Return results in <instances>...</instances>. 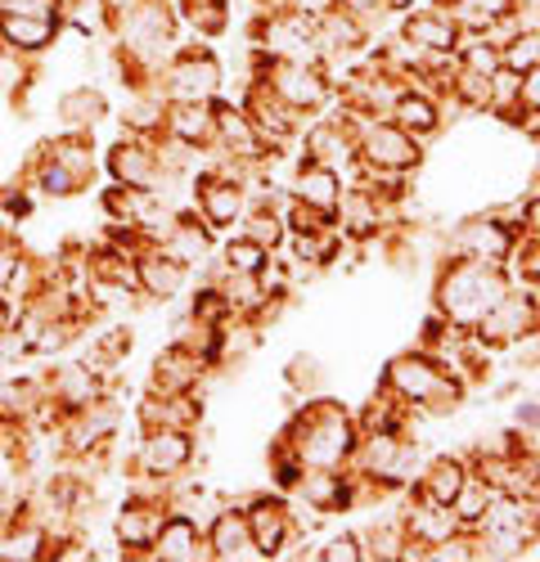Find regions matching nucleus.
<instances>
[{
  "label": "nucleus",
  "instance_id": "24",
  "mask_svg": "<svg viewBox=\"0 0 540 562\" xmlns=\"http://www.w3.org/2000/svg\"><path fill=\"white\" fill-rule=\"evenodd\" d=\"M55 113H59L64 131H95V122L109 113V100H104V90H95V86H72V90L59 95Z\"/></svg>",
  "mask_w": 540,
  "mask_h": 562
},
{
  "label": "nucleus",
  "instance_id": "3",
  "mask_svg": "<svg viewBox=\"0 0 540 562\" xmlns=\"http://www.w3.org/2000/svg\"><path fill=\"white\" fill-rule=\"evenodd\" d=\"M491 351H500V347H522L540 334V293L531 289H509L500 302H495L482 319H477V329H473Z\"/></svg>",
  "mask_w": 540,
  "mask_h": 562
},
{
  "label": "nucleus",
  "instance_id": "23",
  "mask_svg": "<svg viewBox=\"0 0 540 562\" xmlns=\"http://www.w3.org/2000/svg\"><path fill=\"white\" fill-rule=\"evenodd\" d=\"M396 126H405L415 139H432L437 131H441V109H437V100L428 95L424 86H405L401 95H396V104H392V113H387Z\"/></svg>",
  "mask_w": 540,
  "mask_h": 562
},
{
  "label": "nucleus",
  "instance_id": "28",
  "mask_svg": "<svg viewBox=\"0 0 540 562\" xmlns=\"http://www.w3.org/2000/svg\"><path fill=\"white\" fill-rule=\"evenodd\" d=\"M505 64V55H500V45H491L486 36H473L469 45H460V68H469V72H482V77H491L495 68Z\"/></svg>",
  "mask_w": 540,
  "mask_h": 562
},
{
  "label": "nucleus",
  "instance_id": "32",
  "mask_svg": "<svg viewBox=\"0 0 540 562\" xmlns=\"http://www.w3.org/2000/svg\"><path fill=\"white\" fill-rule=\"evenodd\" d=\"M338 10H347L356 23H365L370 32L392 14V10H387V0H338Z\"/></svg>",
  "mask_w": 540,
  "mask_h": 562
},
{
  "label": "nucleus",
  "instance_id": "20",
  "mask_svg": "<svg viewBox=\"0 0 540 562\" xmlns=\"http://www.w3.org/2000/svg\"><path fill=\"white\" fill-rule=\"evenodd\" d=\"M473 477V468H469V454H437L424 463V473L410 491L437 499V504H455V495L464 491V482Z\"/></svg>",
  "mask_w": 540,
  "mask_h": 562
},
{
  "label": "nucleus",
  "instance_id": "30",
  "mask_svg": "<svg viewBox=\"0 0 540 562\" xmlns=\"http://www.w3.org/2000/svg\"><path fill=\"white\" fill-rule=\"evenodd\" d=\"M315 558L320 562H365V549H360L356 531H342V536H334V540H325L320 549H315Z\"/></svg>",
  "mask_w": 540,
  "mask_h": 562
},
{
  "label": "nucleus",
  "instance_id": "21",
  "mask_svg": "<svg viewBox=\"0 0 540 562\" xmlns=\"http://www.w3.org/2000/svg\"><path fill=\"white\" fill-rule=\"evenodd\" d=\"M162 135L185 139V145H194V149H212V139H216V117H212V104H194V100H167V122H162Z\"/></svg>",
  "mask_w": 540,
  "mask_h": 562
},
{
  "label": "nucleus",
  "instance_id": "11",
  "mask_svg": "<svg viewBox=\"0 0 540 562\" xmlns=\"http://www.w3.org/2000/svg\"><path fill=\"white\" fill-rule=\"evenodd\" d=\"M396 36L405 45H415V50H424V55H460V45H464L469 32L450 19L446 5H437V10H410L401 19Z\"/></svg>",
  "mask_w": 540,
  "mask_h": 562
},
{
  "label": "nucleus",
  "instance_id": "14",
  "mask_svg": "<svg viewBox=\"0 0 540 562\" xmlns=\"http://www.w3.org/2000/svg\"><path fill=\"white\" fill-rule=\"evenodd\" d=\"M203 373H207V360L190 347V342H171L167 351H158L154 360V373H149V392L158 396H176V392H199L203 383Z\"/></svg>",
  "mask_w": 540,
  "mask_h": 562
},
{
  "label": "nucleus",
  "instance_id": "34",
  "mask_svg": "<svg viewBox=\"0 0 540 562\" xmlns=\"http://www.w3.org/2000/svg\"><path fill=\"white\" fill-rule=\"evenodd\" d=\"M289 10H297V14H306V19L320 23L325 14H334V10H338V0H289Z\"/></svg>",
  "mask_w": 540,
  "mask_h": 562
},
{
  "label": "nucleus",
  "instance_id": "1",
  "mask_svg": "<svg viewBox=\"0 0 540 562\" xmlns=\"http://www.w3.org/2000/svg\"><path fill=\"white\" fill-rule=\"evenodd\" d=\"M280 446H289L306 468H347L360 446L356 414H347L329 396H306L280 432Z\"/></svg>",
  "mask_w": 540,
  "mask_h": 562
},
{
  "label": "nucleus",
  "instance_id": "27",
  "mask_svg": "<svg viewBox=\"0 0 540 562\" xmlns=\"http://www.w3.org/2000/svg\"><path fill=\"white\" fill-rule=\"evenodd\" d=\"M491 486L482 482V477H469L464 482V491L455 495V504H450V508H455L460 513V522H464V531H477L482 527V518H486V508H491Z\"/></svg>",
  "mask_w": 540,
  "mask_h": 562
},
{
  "label": "nucleus",
  "instance_id": "10",
  "mask_svg": "<svg viewBox=\"0 0 540 562\" xmlns=\"http://www.w3.org/2000/svg\"><path fill=\"white\" fill-rule=\"evenodd\" d=\"M41 387H45V396L55 401V409L64 418H72V414H81V409H90L95 401L109 396V383H104V369L100 364H64Z\"/></svg>",
  "mask_w": 540,
  "mask_h": 562
},
{
  "label": "nucleus",
  "instance_id": "17",
  "mask_svg": "<svg viewBox=\"0 0 540 562\" xmlns=\"http://www.w3.org/2000/svg\"><path fill=\"white\" fill-rule=\"evenodd\" d=\"M135 284H140V293L154 297V302H171V297L185 293L190 266H180L176 257H167V252L154 244V248H145L140 257H135Z\"/></svg>",
  "mask_w": 540,
  "mask_h": 562
},
{
  "label": "nucleus",
  "instance_id": "35",
  "mask_svg": "<svg viewBox=\"0 0 540 562\" xmlns=\"http://www.w3.org/2000/svg\"><path fill=\"white\" fill-rule=\"evenodd\" d=\"M100 5H104V19H109V23H117L126 10L140 5V0H100Z\"/></svg>",
  "mask_w": 540,
  "mask_h": 562
},
{
  "label": "nucleus",
  "instance_id": "9",
  "mask_svg": "<svg viewBox=\"0 0 540 562\" xmlns=\"http://www.w3.org/2000/svg\"><path fill=\"white\" fill-rule=\"evenodd\" d=\"M244 113L252 117V126L261 131V139H266L270 149H280V145H289L293 135H302V117H306V113H297L293 104H284L266 81H248V90H244Z\"/></svg>",
  "mask_w": 540,
  "mask_h": 562
},
{
  "label": "nucleus",
  "instance_id": "8",
  "mask_svg": "<svg viewBox=\"0 0 540 562\" xmlns=\"http://www.w3.org/2000/svg\"><path fill=\"white\" fill-rule=\"evenodd\" d=\"M194 212L212 225V229H235L248 216V184L221 176V171H203L194 184Z\"/></svg>",
  "mask_w": 540,
  "mask_h": 562
},
{
  "label": "nucleus",
  "instance_id": "4",
  "mask_svg": "<svg viewBox=\"0 0 540 562\" xmlns=\"http://www.w3.org/2000/svg\"><path fill=\"white\" fill-rule=\"evenodd\" d=\"M522 229L527 225H518L500 212L473 216L450 234V257H469V261H482V266H509V252L522 239Z\"/></svg>",
  "mask_w": 540,
  "mask_h": 562
},
{
  "label": "nucleus",
  "instance_id": "22",
  "mask_svg": "<svg viewBox=\"0 0 540 562\" xmlns=\"http://www.w3.org/2000/svg\"><path fill=\"white\" fill-rule=\"evenodd\" d=\"M342 190H347V184H342V171L320 167V162H306V158H302L297 180H293V199H302V203H311V207H320V212L338 216Z\"/></svg>",
  "mask_w": 540,
  "mask_h": 562
},
{
  "label": "nucleus",
  "instance_id": "26",
  "mask_svg": "<svg viewBox=\"0 0 540 562\" xmlns=\"http://www.w3.org/2000/svg\"><path fill=\"white\" fill-rule=\"evenodd\" d=\"M270 248H261L257 239H248V234L239 229V234H230V239L221 244V266L216 270H230V274H261L266 266H270Z\"/></svg>",
  "mask_w": 540,
  "mask_h": 562
},
{
  "label": "nucleus",
  "instance_id": "19",
  "mask_svg": "<svg viewBox=\"0 0 540 562\" xmlns=\"http://www.w3.org/2000/svg\"><path fill=\"white\" fill-rule=\"evenodd\" d=\"M365 45H370V27L356 23L347 10H334L315 23V55H320V64L356 55V50H365Z\"/></svg>",
  "mask_w": 540,
  "mask_h": 562
},
{
  "label": "nucleus",
  "instance_id": "2",
  "mask_svg": "<svg viewBox=\"0 0 540 562\" xmlns=\"http://www.w3.org/2000/svg\"><path fill=\"white\" fill-rule=\"evenodd\" d=\"M514 289L505 266H482L469 257H446L432 284V311L446 315L455 329H477V319Z\"/></svg>",
  "mask_w": 540,
  "mask_h": 562
},
{
  "label": "nucleus",
  "instance_id": "12",
  "mask_svg": "<svg viewBox=\"0 0 540 562\" xmlns=\"http://www.w3.org/2000/svg\"><path fill=\"white\" fill-rule=\"evenodd\" d=\"M244 518L252 527V540H257L261 558H280V549L297 536V518H293L284 495H252L244 504Z\"/></svg>",
  "mask_w": 540,
  "mask_h": 562
},
{
  "label": "nucleus",
  "instance_id": "25",
  "mask_svg": "<svg viewBox=\"0 0 540 562\" xmlns=\"http://www.w3.org/2000/svg\"><path fill=\"white\" fill-rule=\"evenodd\" d=\"M32 190H36L41 199H72V194L86 190V180L72 176L50 149H41V154L32 158Z\"/></svg>",
  "mask_w": 540,
  "mask_h": 562
},
{
  "label": "nucleus",
  "instance_id": "15",
  "mask_svg": "<svg viewBox=\"0 0 540 562\" xmlns=\"http://www.w3.org/2000/svg\"><path fill=\"white\" fill-rule=\"evenodd\" d=\"M154 558L158 562H203L207 558V531L199 527L190 508H167L158 540H154Z\"/></svg>",
  "mask_w": 540,
  "mask_h": 562
},
{
  "label": "nucleus",
  "instance_id": "16",
  "mask_svg": "<svg viewBox=\"0 0 540 562\" xmlns=\"http://www.w3.org/2000/svg\"><path fill=\"white\" fill-rule=\"evenodd\" d=\"M212 225L199 216V212H176L171 216V225L162 229V239H158V248L167 252V257H176L180 266H207V257H212Z\"/></svg>",
  "mask_w": 540,
  "mask_h": 562
},
{
  "label": "nucleus",
  "instance_id": "33",
  "mask_svg": "<svg viewBox=\"0 0 540 562\" xmlns=\"http://www.w3.org/2000/svg\"><path fill=\"white\" fill-rule=\"evenodd\" d=\"M522 113L527 117H540V64L522 72Z\"/></svg>",
  "mask_w": 540,
  "mask_h": 562
},
{
  "label": "nucleus",
  "instance_id": "29",
  "mask_svg": "<svg viewBox=\"0 0 540 562\" xmlns=\"http://www.w3.org/2000/svg\"><path fill=\"white\" fill-rule=\"evenodd\" d=\"M284 383L297 396H315V392H320V360H315V356H293L289 369H284Z\"/></svg>",
  "mask_w": 540,
  "mask_h": 562
},
{
  "label": "nucleus",
  "instance_id": "6",
  "mask_svg": "<svg viewBox=\"0 0 540 562\" xmlns=\"http://www.w3.org/2000/svg\"><path fill=\"white\" fill-rule=\"evenodd\" d=\"M109 176L113 184H126L135 194H167V171L158 158V139L145 135H122L117 145L109 149Z\"/></svg>",
  "mask_w": 540,
  "mask_h": 562
},
{
  "label": "nucleus",
  "instance_id": "36",
  "mask_svg": "<svg viewBox=\"0 0 540 562\" xmlns=\"http://www.w3.org/2000/svg\"><path fill=\"white\" fill-rule=\"evenodd\" d=\"M10 334H14V302H5V293H0V342Z\"/></svg>",
  "mask_w": 540,
  "mask_h": 562
},
{
  "label": "nucleus",
  "instance_id": "31",
  "mask_svg": "<svg viewBox=\"0 0 540 562\" xmlns=\"http://www.w3.org/2000/svg\"><path fill=\"white\" fill-rule=\"evenodd\" d=\"M0 14H32V19H64V0H0Z\"/></svg>",
  "mask_w": 540,
  "mask_h": 562
},
{
  "label": "nucleus",
  "instance_id": "5",
  "mask_svg": "<svg viewBox=\"0 0 540 562\" xmlns=\"http://www.w3.org/2000/svg\"><path fill=\"white\" fill-rule=\"evenodd\" d=\"M194 463V428H145L135 446V473L145 482H176Z\"/></svg>",
  "mask_w": 540,
  "mask_h": 562
},
{
  "label": "nucleus",
  "instance_id": "37",
  "mask_svg": "<svg viewBox=\"0 0 540 562\" xmlns=\"http://www.w3.org/2000/svg\"><path fill=\"white\" fill-rule=\"evenodd\" d=\"M410 5H415V0H387V10H392V14H410Z\"/></svg>",
  "mask_w": 540,
  "mask_h": 562
},
{
  "label": "nucleus",
  "instance_id": "7",
  "mask_svg": "<svg viewBox=\"0 0 540 562\" xmlns=\"http://www.w3.org/2000/svg\"><path fill=\"white\" fill-rule=\"evenodd\" d=\"M162 95L167 100H194L212 104L221 95V64L212 50H180L162 68Z\"/></svg>",
  "mask_w": 540,
  "mask_h": 562
},
{
  "label": "nucleus",
  "instance_id": "13",
  "mask_svg": "<svg viewBox=\"0 0 540 562\" xmlns=\"http://www.w3.org/2000/svg\"><path fill=\"white\" fill-rule=\"evenodd\" d=\"M203 531H207V558H216V562H248V558H261V553H257V540H252V527H248V518H244L239 504H221Z\"/></svg>",
  "mask_w": 540,
  "mask_h": 562
},
{
  "label": "nucleus",
  "instance_id": "18",
  "mask_svg": "<svg viewBox=\"0 0 540 562\" xmlns=\"http://www.w3.org/2000/svg\"><path fill=\"white\" fill-rule=\"evenodd\" d=\"M59 41V19H32V14H0V45L19 59H36Z\"/></svg>",
  "mask_w": 540,
  "mask_h": 562
}]
</instances>
